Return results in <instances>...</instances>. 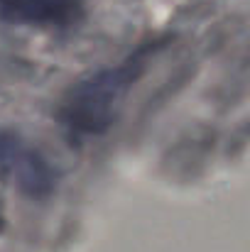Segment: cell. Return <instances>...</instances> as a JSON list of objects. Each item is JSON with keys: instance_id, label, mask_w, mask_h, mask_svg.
Returning a JSON list of instances; mask_svg holds the SVG:
<instances>
[{"instance_id": "3957f363", "label": "cell", "mask_w": 250, "mask_h": 252, "mask_svg": "<svg viewBox=\"0 0 250 252\" xmlns=\"http://www.w3.org/2000/svg\"><path fill=\"white\" fill-rule=\"evenodd\" d=\"M81 0H0V20L25 27L64 30L81 20Z\"/></svg>"}, {"instance_id": "6da1fadb", "label": "cell", "mask_w": 250, "mask_h": 252, "mask_svg": "<svg viewBox=\"0 0 250 252\" xmlns=\"http://www.w3.org/2000/svg\"><path fill=\"white\" fill-rule=\"evenodd\" d=\"M152 52L155 47L145 44L120 64L101 69L81 79L76 86H71L59 110V120L64 130L74 140L103 135L113 125L118 108L123 105L130 88L143 76Z\"/></svg>"}, {"instance_id": "7a4b0ae2", "label": "cell", "mask_w": 250, "mask_h": 252, "mask_svg": "<svg viewBox=\"0 0 250 252\" xmlns=\"http://www.w3.org/2000/svg\"><path fill=\"white\" fill-rule=\"evenodd\" d=\"M0 176L32 198H47L59 181L57 167L15 132H0Z\"/></svg>"}]
</instances>
